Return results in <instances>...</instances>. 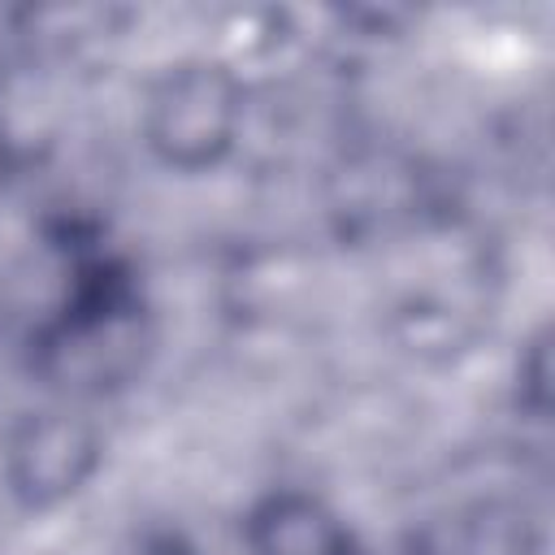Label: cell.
Instances as JSON below:
<instances>
[{
    "label": "cell",
    "instance_id": "obj_3",
    "mask_svg": "<svg viewBox=\"0 0 555 555\" xmlns=\"http://www.w3.org/2000/svg\"><path fill=\"white\" fill-rule=\"evenodd\" d=\"M104 429L78 403L22 412L0 438V481L22 512H56L104 468Z\"/></svg>",
    "mask_w": 555,
    "mask_h": 555
},
{
    "label": "cell",
    "instance_id": "obj_4",
    "mask_svg": "<svg viewBox=\"0 0 555 555\" xmlns=\"http://www.w3.org/2000/svg\"><path fill=\"white\" fill-rule=\"evenodd\" d=\"M243 546L247 555H360L347 516L304 486H278L251 499L243 512Z\"/></svg>",
    "mask_w": 555,
    "mask_h": 555
},
{
    "label": "cell",
    "instance_id": "obj_2",
    "mask_svg": "<svg viewBox=\"0 0 555 555\" xmlns=\"http://www.w3.org/2000/svg\"><path fill=\"white\" fill-rule=\"evenodd\" d=\"M247 82L225 56L169 61L143 91L139 139L156 165L173 173L217 169L243 139Z\"/></svg>",
    "mask_w": 555,
    "mask_h": 555
},
{
    "label": "cell",
    "instance_id": "obj_7",
    "mask_svg": "<svg viewBox=\"0 0 555 555\" xmlns=\"http://www.w3.org/2000/svg\"><path fill=\"white\" fill-rule=\"evenodd\" d=\"M17 169H22V147H17V139L9 134V126H4V117H0V195H4V186L17 178Z\"/></svg>",
    "mask_w": 555,
    "mask_h": 555
},
{
    "label": "cell",
    "instance_id": "obj_5",
    "mask_svg": "<svg viewBox=\"0 0 555 555\" xmlns=\"http://www.w3.org/2000/svg\"><path fill=\"white\" fill-rule=\"evenodd\" d=\"M546 377H551V351H546V330H538L525 360L516 364V395L533 412H546Z\"/></svg>",
    "mask_w": 555,
    "mask_h": 555
},
{
    "label": "cell",
    "instance_id": "obj_6",
    "mask_svg": "<svg viewBox=\"0 0 555 555\" xmlns=\"http://www.w3.org/2000/svg\"><path fill=\"white\" fill-rule=\"evenodd\" d=\"M126 555H199L186 538H178V533H147V538H139Z\"/></svg>",
    "mask_w": 555,
    "mask_h": 555
},
{
    "label": "cell",
    "instance_id": "obj_1",
    "mask_svg": "<svg viewBox=\"0 0 555 555\" xmlns=\"http://www.w3.org/2000/svg\"><path fill=\"white\" fill-rule=\"evenodd\" d=\"M156 347L152 304L130 260L78 247L61 295L26 338V364L61 403H87L134 386Z\"/></svg>",
    "mask_w": 555,
    "mask_h": 555
}]
</instances>
